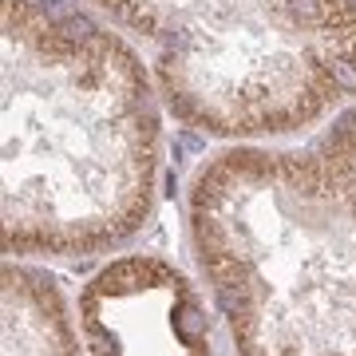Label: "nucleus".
Wrapping results in <instances>:
<instances>
[{
  "label": "nucleus",
  "instance_id": "2",
  "mask_svg": "<svg viewBox=\"0 0 356 356\" xmlns=\"http://www.w3.org/2000/svg\"><path fill=\"white\" fill-rule=\"evenodd\" d=\"M332 79H337L344 91H356V64H348V60H337V64H332Z\"/></svg>",
  "mask_w": 356,
  "mask_h": 356
},
{
  "label": "nucleus",
  "instance_id": "1",
  "mask_svg": "<svg viewBox=\"0 0 356 356\" xmlns=\"http://www.w3.org/2000/svg\"><path fill=\"white\" fill-rule=\"evenodd\" d=\"M202 329H206L202 313H198L194 305H186V309H182V317H178V332H182V337H198Z\"/></svg>",
  "mask_w": 356,
  "mask_h": 356
}]
</instances>
